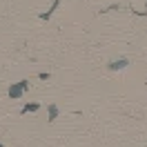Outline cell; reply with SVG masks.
Segmentation results:
<instances>
[{
	"label": "cell",
	"mask_w": 147,
	"mask_h": 147,
	"mask_svg": "<svg viewBox=\"0 0 147 147\" xmlns=\"http://www.w3.org/2000/svg\"><path fill=\"white\" fill-rule=\"evenodd\" d=\"M27 87H29L27 80H20V83L11 85V87H9V98H20V96L25 94V89H27Z\"/></svg>",
	"instance_id": "obj_1"
},
{
	"label": "cell",
	"mask_w": 147,
	"mask_h": 147,
	"mask_svg": "<svg viewBox=\"0 0 147 147\" xmlns=\"http://www.w3.org/2000/svg\"><path fill=\"white\" fill-rule=\"evenodd\" d=\"M127 65H129L127 58H118V60H114V63L107 65V69H109V71H118V69H125Z\"/></svg>",
	"instance_id": "obj_2"
},
{
	"label": "cell",
	"mask_w": 147,
	"mask_h": 147,
	"mask_svg": "<svg viewBox=\"0 0 147 147\" xmlns=\"http://www.w3.org/2000/svg\"><path fill=\"white\" fill-rule=\"evenodd\" d=\"M58 2H60V0H54V5H51V9H49V11H45V13H40V20H49V16H51V13L56 11V7H58Z\"/></svg>",
	"instance_id": "obj_3"
},
{
	"label": "cell",
	"mask_w": 147,
	"mask_h": 147,
	"mask_svg": "<svg viewBox=\"0 0 147 147\" xmlns=\"http://www.w3.org/2000/svg\"><path fill=\"white\" fill-rule=\"evenodd\" d=\"M36 109H40V105H38V102H27V105H25V109H22V114H29V111H36Z\"/></svg>",
	"instance_id": "obj_4"
},
{
	"label": "cell",
	"mask_w": 147,
	"mask_h": 147,
	"mask_svg": "<svg viewBox=\"0 0 147 147\" xmlns=\"http://www.w3.org/2000/svg\"><path fill=\"white\" fill-rule=\"evenodd\" d=\"M56 118H58V107L49 105V120H56Z\"/></svg>",
	"instance_id": "obj_5"
}]
</instances>
